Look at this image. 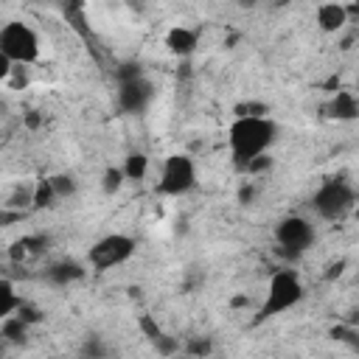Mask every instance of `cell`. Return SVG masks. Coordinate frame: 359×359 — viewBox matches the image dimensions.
Here are the masks:
<instances>
[{
  "label": "cell",
  "instance_id": "obj_1",
  "mask_svg": "<svg viewBox=\"0 0 359 359\" xmlns=\"http://www.w3.org/2000/svg\"><path fill=\"white\" fill-rule=\"evenodd\" d=\"M278 126L272 118L266 115H236V121L230 123L227 132V143H230V154L236 160L238 168H244L252 157L266 154V149L275 143Z\"/></svg>",
  "mask_w": 359,
  "mask_h": 359
},
{
  "label": "cell",
  "instance_id": "obj_2",
  "mask_svg": "<svg viewBox=\"0 0 359 359\" xmlns=\"http://www.w3.org/2000/svg\"><path fill=\"white\" fill-rule=\"evenodd\" d=\"M303 300V280L294 269H278L272 278H269V286H266V297L258 309V320H269V317H278L283 311H289L292 306H297Z\"/></svg>",
  "mask_w": 359,
  "mask_h": 359
},
{
  "label": "cell",
  "instance_id": "obj_3",
  "mask_svg": "<svg viewBox=\"0 0 359 359\" xmlns=\"http://www.w3.org/2000/svg\"><path fill=\"white\" fill-rule=\"evenodd\" d=\"M0 53L14 65H31L39 59V36L25 22H6L0 28Z\"/></svg>",
  "mask_w": 359,
  "mask_h": 359
},
{
  "label": "cell",
  "instance_id": "obj_4",
  "mask_svg": "<svg viewBox=\"0 0 359 359\" xmlns=\"http://www.w3.org/2000/svg\"><path fill=\"white\" fill-rule=\"evenodd\" d=\"M126 70H121L118 76V107L123 112H143L151 101H154V84L137 70V65H123Z\"/></svg>",
  "mask_w": 359,
  "mask_h": 359
},
{
  "label": "cell",
  "instance_id": "obj_5",
  "mask_svg": "<svg viewBox=\"0 0 359 359\" xmlns=\"http://www.w3.org/2000/svg\"><path fill=\"white\" fill-rule=\"evenodd\" d=\"M353 202H356V196H353L351 185L342 182V180H328V182H323V185L314 191V196H311V208L317 210L320 219H328V222L342 219V216L353 208Z\"/></svg>",
  "mask_w": 359,
  "mask_h": 359
},
{
  "label": "cell",
  "instance_id": "obj_6",
  "mask_svg": "<svg viewBox=\"0 0 359 359\" xmlns=\"http://www.w3.org/2000/svg\"><path fill=\"white\" fill-rule=\"evenodd\" d=\"M196 185V165L188 154H171L163 163L157 191L165 196H182Z\"/></svg>",
  "mask_w": 359,
  "mask_h": 359
},
{
  "label": "cell",
  "instance_id": "obj_7",
  "mask_svg": "<svg viewBox=\"0 0 359 359\" xmlns=\"http://www.w3.org/2000/svg\"><path fill=\"white\" fill-rule=\"evenodd\" d=\"M135 252V238L123 236V233H109L104 238H98L90 252H87V261L95 266V269H112V266H121L132 258Z\"/></svg>",
  "mask_w": 359,
  "mask_h": 359
},
{
  "label": "cell",
  "instance_id": "obj_8",
  "mask_svg": "<svg viewBox=\"0 0 359 359\" xmlns=\"http://www.w3.org/2000/svg\"><path fill=\"white\" fill-rule=\"evenodd\" d=\"M314 238H317V233H314L311 222L303 219V216H283V219L278 222V227H275V241H278L289 255L306 252V250L314 244Z\"/></svg>",
  "mask_w": 359,
  "mask_h": 359
},
{
  "label": "cell",
  "instance_id": "obj_9",
  "mask_svg": "<svg viewBox=\"0 0 359 359\" xmlns=\"http://www.w3.org/2000/svg\"><path fill=\"white\" fill-rule=\"evenodd\" d=\"M348 20H351V17H348V6H342V3H323V6L317 8V25H320L323 31H328V34L339 31Z\"/></svg>",
  "mask_w": 359,
  "mask_h": 359
},
{
  "label": "cell",
  "instance_id": "obj_10",
  "mask_svg": "<svg viewBox=\"0 0 359 359\" xmlns=\"http://www.w3.org/2000/svg\"><path fill=\"white\" fill-rule=\"evenodd\" d=\"M81 275H84V269H81V264H76V261H56V264H50V266L45 269V278H48V283H53V286H67V283L79 280Z\"/></svg>",
  "mask_w": 359,
  "mask_h": 359
},
{
  "label": "cell",
  "instance_id": "obj_11",
  "mask_svg": "<svg viewBox=\"0 0 359 359\" xmlns=\"http://www.w3.org/2000/svg\"><path fill=\"white\" fill-rule=\"evenodd\" d=\"M328 115L337 121H353V118H359V101L348 90H337V95L328 104Z\"/></svg>",
  "mask_w": 359,
  "mask_h": 359
},
{
  "label": "cell",
  "instance_id": "obj_12",
  "mask_svg": "<svg viewBox=\"0 0 359 359\" xmlns=\"http://www.w3.org/2000/svg\"><path fill=\"white\" fill-rule=\"evenodd\" d=\"M165 45L177 56H191L196 50V34L188 31V28H171L168 36H165Z\"/></svg>",
  "mask_w": 359,
  "mask_h": 359
},
{
  "label": "cell",
  "instance_id": "obj_13",
  "mask_svg": "<svg viewBox=\"0 0 359 359\" xmlns=\"http://www.w3.org/2000/svg\"><path fill=\"white\" fill-rule=\"evenodd\" d=\"M0 334H3V339H6V342L20 345V342L25 339V334H28V323H25L20 314H8V317H3Z\"/></svg>",
  "mask_w": 359,
  "mask_h": 359
},
{
  "label": "cell",
  "instance_id": "obj_14",
  "mask_svg": "<svg viewBox=\"0 0 359 359\" xmlns=\"http://www.w3.org/2000/svg\"><path fill=\"white\" fill-rule=\"evenodd\" d=\"M20 297H17V292H14V286H11V280L8 278H3L0 280V317H8V314H14L17 309H20Z\"/></svg>",
  "mask_w": 359,
  "mask_h": 359
},
{
  "label": "cell",
  "instance_id": "obj_15",
  "mask_svg": "<svg viewBox=\"0 0 359 359\" xmlns=\"http://www.w3.org/2000/svg\"><path fill=\"white\" fill-rule=\"evenodd\" d=\"M146 171H149V157H146L143 151H132V154L126 157V163H123L126 180H143Z\"/></svg>",
  "mask_w": 359,
  "mask_h": 359
},
{
  "label": "cell",
  "instance_id": "obj_16",
  "mask_svg": "<svg viewBox=\"0 0 359 359\" xmlns=\"http://www.w3.org/2000/svg\"><path fill=\"white\" fill-rule=\"evenodd\" d=\"M53 199H59V196H56V191L50 185V177L36 182V188H34V208H48V205H53Z\"/></svg>",
  "mask_w": 359,
  "mask_h": 359
},
{
  "label": "cell",
  "instance_id": "obj_17",
  "mask_svg": "<svg viewBox=\"0 0 359 359\" xmlns=\"http://www.w3.org/2000/svg\"><path fill=\"white\" fill-rule=\"evenodd\" d=\"M50 185H53V191H56L59 199L73 196V191H76V180L67 177V174H56V177H50Z\"/></svg>",
  "mask_w": 359,
  "mask_h": 359
},
{
  "label": "cell",
  "instance_id": "obj_18",
  "mask_svg": "<svg viewBox=\"0 0 359 359\" xmlns=\"http://www.w3.org/2000/svg\"><path fill=\"white\" fill-rule=\"evenodd\" d=\"M123 180H126L123 168H107V171H104V182H101V185H104V191H107V194H115V191L123 185Z\"/></svg>",
  "mask_w": 359,
  "mask_h": 359
},
{
  "label": "cell",
  "instance_id": "obj_19",
  "mask_svg": "<svg viewBox=\"0 0 359 359\" xmlns=\"http://www.w3.org/2000/svg\"><path fill=\"white\" fill-rule=\"evenodd\" d=\"M269 165H272V160H269L266 154H258V157H252V160L244 165V171H247V174H261V171H266Z\"/></svg>",
  "mask_w": 359,
  "mask_h": 359
},
{
  "label": "cell",
  "instance_id": "obj_20",
  "mask_svg": "<svg viewBox=\"0 0 359 359\" xmlns=\"http://www.w3.org/2000/svg\"><path fill=\"white\" fill-rule=\"evenodd\" d=\"M14 314H20V317H22L28 325H34V323H39V320H42L39 309H34V306H28V303H20V309H17Z\"/></svg>",
  "mask_w": 359,
  "mask_h": 359
},
{
  "label": "cell",
  "instance_id": "obj_21",
  "mask_svg": "<svg viewBox=\"0 0 359 359\" xmlns=\"http://www.w3.org/2000/svg\"><path fill=\"white\" fill-rule=\"evenodd\" d=\"M236 115H266V107L264 104H238L236 107Z\"/></svg>",
  "mask_w": 359,
  "mask_h": 359
},
{
  "label": "cell",
  "instance_id": "obj_22",
  "mask_svg": "<svg viewBox=\"0 0 359 359\" xmlns=\"http://www.w3.org/2000/svg\"><path fill=\"white\" fill-rule=\"evenodd\" d=\"M154 348H157L160 353H174V351H177V342L168 339L165 334H160V337H154Z\"/></svg>",
  "mask_w": 359,
  "mask_h": 359
},
{
  "label": "cell",
  "instance_id": "obj_23",
  "mask_svg": "<svg viewBox=\"0 0 359 359\" xmlns=\"http://www.w3.org/2000/svg\"><path fill=\"white\" fill-rule=\"evenodd\" d=\"M188 353H210V345L208 342H191L188 345Z\"/></svg>",
  "mask_w": 359,
  "mask_h": 359
},
{
  "label": "cell",
  "instance_id": "obj_24",
  "mask_svg": "<svg viewBox=\"0 0 359 359\" xmlns=\"http://www.w3.org/2000/svg\"><path fill=\"white\" fill-rule=\"evenodd\" d=\"M348 17H356V20H359V0H353V3L348 6Z\"/></svg>",
  "mask_w": 359,
  "mask_h": 359
},
{
  "label": "cell",
  "instance_id": "obj_25",
  "mask_svg": "<svg viewBox=\"0 0 359 359\" xmlns=\"http://www.w3.org/2000/svg\"><path fill=\"white\" fill-rule=\"evenodd\" d=\"M356 348H359V331H356Z\"/></svg>",
  "mask_w": 359,
  "mask_h": 359
},
{
  "label": "cell",
  "instance_id": "obj_26",
  "mask_svg": "<svg viewBox=\"0 0 359 359\" xmlns=\"http://www.w3.org/2000/svg\"><path fill=\"white\" fill-rule=\"evenodd\" d=\"M244 3H258V0H244Z\"/></svg>",
  "mask_w": 359,
  "mask_h": 359
}]
</instances>
